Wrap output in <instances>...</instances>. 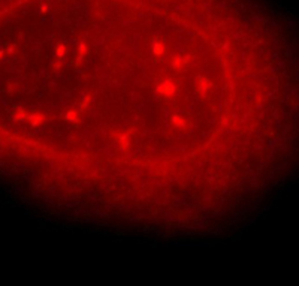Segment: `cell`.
Wrapping results in <instances>:
<instances>
[{
  "label": "cell",
  "instance_id": "6da1fadb",
  "mask_svg": "<svg viewBox=\"0 0 299 286\" xmlns=\"http://www.w3.org/2000/svg\"><path fill=\"white\" fill-rule=\"evenodd\" d=\"M156 93L163 94V96H174L177 93V87L171 82V80H165L162 84H159V87L156 89Z\"/></svg>",
  "mask_w": 299,
  "mask_h": 286
},
{
  "label": "cell",
  "instance_id": "7a4b0ae2",
  "mask_svg": "<svg viewBox=\"0 0 299 286\" xmlns=\"http://www.w3.org/2000/svg\"><path fill=\"white\" fill-rule=\"evenodd\" d=\"M209 87H211V82H209V80H206V78H199V91H200V94H205L208 90H209Z\"/></svg>",
  "mask_w": 299,
  "mask_h": 286
},
{
  "label": "cell",
  "instance_id": "3957f363",
  "mask_svg": "<svg viewBox=\"0 0 299 286\" xmlns=\"http://www.w3.org/2000/svg\"><path fill=\"white\" fill-rule=\"evenodd\" d=\"M171 121H172V124H174V126H177V127H186V120H184L181 116H178V114L172 116Z\"/></svg>",
  "mask_w": 299,
  "mask_h": 286
},
{
  "label": "cell",
  "instance_id": "277c9868",
  "mask_svg": "<svg viewBox=\"0 0 299 286\" xmlns=\"http://www.w3.org/2000/svg\"><path fill=\"white\" fill-rule=\"evenodd\" d=\"M80 116H81V111L80 109H76V111H69L67 114H66V120L69 121H80Z\"/></svg>",
  "mask_w": 299,
  "mask_h": 286
},
{
  "label": "cell",
  "instance_id": "5b68a950",
  "mask_svg": "<svg viewBox=\"0 0 299 286\" xmlns=\"http://www.w3.org/2000/svg\"><path fill=\"white\" fill-rule=\"evenodd\" d=\"M153 51H154L156 56H163L166 53V47L162 44V42H156L154 47H153Z\"/></svg>",
  "mask_w": 299,
  "mask_h": 286
},
{
  "label": "cell",
  "instance_id": "8992f818",
  "mask_svg": "<svg viewBox=\"0 0 299 286\" xmlns=\"http://www.w3.org/2000/svg\"><path fill=\"white\" fill-rule=\"evenodd\" d=\"M85 53H87V45H85L84 42H82V44L80 45V48H78V58H76L78 62H81V60H82V57H84V54H85Z\"/></svg>",
  "mask_w": 299,
  "mask_h": 286
},
{
  "label": "cell",
  "instance_id": "52a82bcc",
  "mask_svg": "<svg viewBox=\"0 0 299 286\" xmlns=\"http://www.w3.org/2000/svg\"><path fill=\"white\" fill-rule=\"evenodd\" d=\"M182 57L181 56H177V57H174V62H172V66L175 67V69H181L182 67Z\"/></svg>",
  "mask_w": 299,
  "mask_h": 286
},
{
  "label": "cell",
  "instance_id": "ba28073f",
  "mask_svg": "<svg viewBox=\"0 0 299 286\" xmlns=\"http://www.w3.org/2000/svg\"><path fill=\"white\" fill-rule=\"evenodd\" d=\"M56 53H57V60L60 62V60L63 58V56L66 54V50H64V47H63V45H60V47L57 48V51H56Z\"/></svg>",
  "mask_w": 299,
  "mask_h": 286
}]
</instances>
